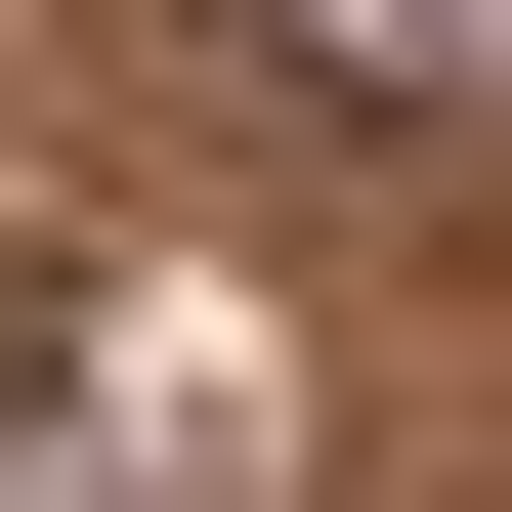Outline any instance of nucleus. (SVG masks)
<instances>
[{"label":"nucleus","mask_w":512,"mask_h":512,"mask_svg":"<svg viewBox=\"0 0 512 512\" xmlns=\"http://www.w3.org/2000/svg\"><path fill=\"white\" fill-rule=\"evenodd\" d=\"M256 86H299V128H470V86H512V0H256Z\"/></svg>","instance_id":"nucleus-1"}]
</instances>
